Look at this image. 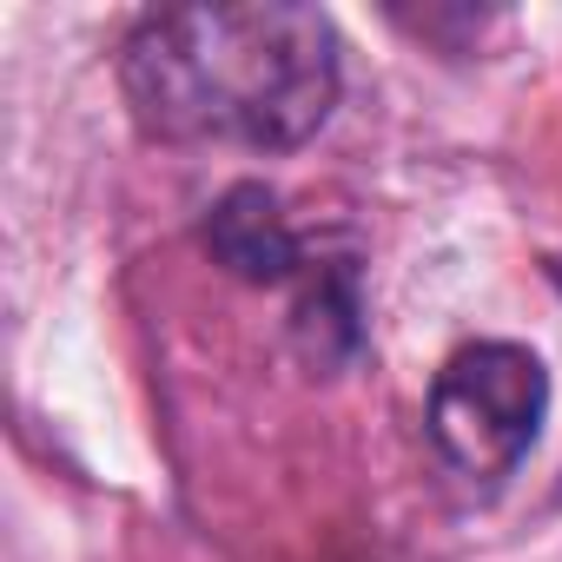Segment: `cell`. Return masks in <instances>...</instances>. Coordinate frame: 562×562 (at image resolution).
<instances>
[{
    "label": "cell",
    "mask_w": 562,
    "mask_h": 562,
    "mask_svg": "<svg viewBox=\"0 0 562 562\" xmlns=\"http://www.w3.org/2000/svg\"><path fill=\"white\" fill-rule=\"evenodd\" d=\"M120 87L153 139L292 153L331 120L345 47L331 14L299 0L159 8L133 21Z\"/></svg>",
    "instance_id": "obj_1"
},
{
    "label": "cell",
    "mask_w": 562,
    "mask_h": 562,
    "mask_svg": "<svg viewBox=\"0 0 562 562\" xmlns=\"http://www.w3.org/2000/svg\"><path fill=\"white\" fill-rule=\"evenodd\" d=\"M549 417V371L536 351L483 338L463 345L424 404V430L443 457L450 476H463L470 490H496L522 470V457L536 450Z\"/></svg>",
    "instance_id": "obj_2"
},
{
    "label": "cell",
    "mask_w": 562,
    "mask_h": 562,
    "mask_svg": "<svg viewBox=\"0 0 562 562\" xmlns=\"http://www.w3.org/2000/svg\"><path fill=\"white\" fill-rule=\"evenodd\" d=\"M205 251H212L232 278H245V285H305V271H312L305 238L292 232L278 192H265L258 179L232 186V192L205 212Z\"/></svg>",
    "instance_id": "obj_3"
}]
</instances>
